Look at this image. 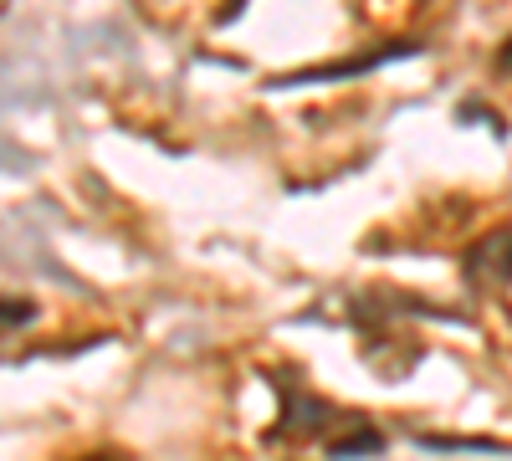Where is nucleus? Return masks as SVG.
Segmentation results:
<instances>
[{"label":"nucleus","instance_id":"nucleus-2","mask_svg":"<svg viewBox=\"0 0 512 461\" xmlns=\"http://www.w3.org/2000/svg\"><path fill=\"white\" fill-rule=\"evenodd\" d=\"M36 308L31 303H21V298H0V328H16V323H26Z\"/></svg>","mask_w":512,"mask_h":461},{"label":"nucleus","instance_id":"nucleus-1","mask_svg":"<svg viewBox=\"0 0 512 461\" xmlns=\"http://www.w3.org/2000/svg\"><path fill=\"white\" fill-rule=\"evenodd\" d=\"M461 272H466V282L482 287V292H502L512 282V231L502 226V231L482 236L472 251H466Z\"/></svg>","mask_w":512,"mask_h":461}]
</instances>
